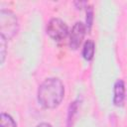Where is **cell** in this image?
<instances>
[{"label": "cell", "instance_id": "1", "mask_svg": "<svg viewBox=\"0 0 127 127\" xmlns=\"http://www.w3.org/2000/svg\"><path fill=\"white\" fill-rule=\"evenodd\" d=\"M64 87L59 78L51 77L42 82L38 90L39 103L45 108H55L63 100Z\"/></svg>", "mask_w": 127, "mask_h": 127}, {"label": "cell", "instance_id": "2", "mask_svg": "<svg viewBox=\"0 0 127 127\" xmlns=\"http://www.w3.org/2000/svg\"><path fill=\"white\" fill-rule=\"evenodd\" d=\"M0 32L6 40L12 39L18 32V20L15 14L9 10L0 11Z\"/></svg>", "mask_w": 127, "mask_h": 127}, {"label": "cell", "instance_id": "3", "mask_svg": "<svg viewBox=\"0 0 127 127\" xmlns=\"http://www.w3.org/2000/svg\"><path fill=\"white\" fill-rule=\"evenodd\" d=\"M47 33L53 40L62 41L67 36L68 30L66 24L63 20L59 18H53L47 26Z\"/></svg>", "mask_w": 127, "mask_h": 127}, {"label": "cell", "instance_id": "4", "mask_svg": "<svg viewBox=\"0 0 127 127\" xmlns=\"http://www.w3.org/2000/svg\"><path fill=\"white\" fill-rule=\"evenodd\" d=\"M84 35H85V26L81 22H76L73 25L71 32H70V35H69V47H70V49L76 50L80 46V44L84 38Z\"/></svg>", "mask_w": 127, "mask_h": 127}, {"label": "cell", "instance_id": "5", "mask_svg": "<svg viewBox=\"0 0 127 127\" xmlns=\"http://www.w3.org/2000/svg\"><path fill=\"white\" fill-rule=\"evenodd\" d=\"M125 98V85L124 81L118 79L114 84V97L113 102L116 106H121Z\"/></svg>", "mask_w": 127, "mask_h": 127}, {"label": "cell", "instance_id": "6", "mask_svg": "<svg viewBox=\"0 0 127 127\" xmlns=\"http://www.w3.org/2000/svg\"><path fill=\"white\" fill-rule=\"evenodd\" d=\"M94 43L90 40H87L84 43L83 46V50H82V56L86 61H90L92 60L93 56H94Z\"/></svg>", "mask_w": 127, "mask_h": 127}, {"label": "cell", "instance_id": "7", "mask_svg": "<svg viewBox=\"0 0 127 127\" xmlns=\"http://www.w3.org/2000/svg\"><path fill=\"white\" fill-rule=\"evenodd\" d=\"M0 122H1V127H16V123L14 119L9 114L6 113H1Z\"/></svg>", "mask_w": 127, "mask_h": 127}, {"label": "cell", "instance_id": "8", "mask_svg": "<svg viewBox=\"0 0 127 127\" xmlns=\"http://www.w3.org/2000/svg\"><path fill=\"white\" fill-rule=\"evenodd\" d=\"M0 55H1V64L4 62L6 56V39L3 36H0Z\"/></svg>", "mask_w": 127, "mask_h": 127}, {"label": "cell", "instance_id": "9", "mask_svg": "<svg viewBox=\"0 0 127 127\" xmlns=\"http://www.w3.org/2000/svg\"><path fill=\"white\" fill-rule=\"evenodd\" d=\"M92 20H93V10L91 6H88L86 8V24L88 29H90L92 25Z\"/></svg>", "mask_w": 127, "mask_h": 127}, {"label": "cell", "instance_id": "10", "mask_svg": "<svg viewBox=\"0 0 127 127\" xmlns=\"http://www.w3.org/2000/svg\"><path fill=\"white\" fill-rule=\"evenodd\" d=\"M37 127H52L50 124H48V123H41V124H39Z\"/></svg>", "mask_w": 127, "mask_h": 127}]
</instances>
